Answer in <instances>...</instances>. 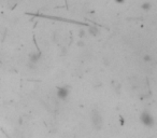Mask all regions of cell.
<instances>
[{"mask_svg":"<svg viewBox=\"0 0 157 138\" xmlns=\"http://www.w3.org/2000/svg\"><path fill=\"white\" fill-rule=\"evenodd\" d=\"M139 119H140V122H141L144 126H146V127H153V126L155 125V119H154V117L152 115V113L148 112V111L141 112Z\"/></svg>","mask_w":157,"mask_h":138,"instance_id":"cell-1","label":"cell"},{"mask_svg":"<svg viewBox=\"0 0 157 138\" xmlns=\"http://www.w3.org/2000/svg\"><path fill=\"white\" fill-rule=\"evenodd\" d=\"M56 96L59 100H66L70 96V88L68 85H63V86H57L56 88Z\"/></svg>","mask_w":157,"mask_h":138,"instance_id":"cell-2","label":"cell"},{"mask_svg":"<svg viewBox=\"0 0 157 138\" xmlns=\"http://www.w3.org/2000/svg\"><path fill=\"white\" fill-rule=\"evenodd\" d=\"M92 121L95 129H100L103 125V119H102L101 115L99 113V111H94V113L92 115Z\"/></svg>","mask_w":157,"mask_h":138,"instance_id":"cell-3","label":"cell"},{"mask_svg":"<svg viewBox=\"0 0 157 138\" xmlns=\"http://www.w3.org/2000/svg\"><path fill=\"white\" fill-rule=\"evenodd\" d=\"M40 57H41V52H33L31 54H29V62L28 63L30 65L36 66L39 60H40Z\"/></svg>","mask_w":157,"mask_h":138,"instance_id":"cell-4","label":"cell"},{"mask_svg":"<svg viewBox=\"0 0 157 138\" xmlns=\"http://www.w3.org/2000/svg\"><path fill=\"white\" fill-rule=\"evenodd\" d=\"M153 8V5L151 1H143L141 5H140V9L144 11V12H148L150 10Z\"/></svg>","mask_w":157,"mask_h":138,"instance_id":"cell-5","label":"cell"},{"mask_svg":"<svg viewBox=\"0 0 157 138\" xmlns=\"http://www.w3.org/2000/svg\"><path fill=\"white\" fill-rule=\"evenodd\" d=\"M88 33L92 36V37H97L100 35V31H99V29L97 27H95V26H89L88 27Z\"/></svg>","mask_w":157,"mask_h":138,"instance_id":"cell-6","label":"cell"},{"mask_svg":"<svg viewBox=\"0 0 157 138\" xmlns=\"http://www.w3.org/2000/svg\"><path fill=\"white\" fill-rule=\"evenodd\" d=\"M143 60L145 62V63H151V62L153 60V58L150 54H145V55L143 56Z\"/></svg>","mask_w":157,"mask_h":138,"instance_id":"cell-7","label":"cell"},{"mask_svg":"<svg viewBox=\"0 0 157 138\" xmlns=\"http://www.w3.org/2000/svg\"><path fill=\"white\" fill-rule=\"evenodd\" d=\"M85 33H86V30H85V29H80V30H78V37L83 38L84 36H85Z\"/></svg>","mask_w":157,"mask_h":138,"instance_id":"cell-8","label":"cell"},{"mask_svg":"<svg viewBox=\"0 0 157 138\" xmlns=\"http://www.w3.org/2000/svg\"><path fill=\"white\" fill-rule=\"evenodd\" d=\"M114 2L117 3V5H123L125 2V0H114Z\"/></svg>","mask_w":157,"mask_h":138,"instance_id":"cell-9","label":"cell"},{"mask_svg":"<svg viewBox=\"0 0 157 138\" xmlns=\"http://www.w3.org/2000/svg\"><path fill=\"white\" fill-rule=\"evenodd\" d=\"M78 46H84V42L83 41H78Z\"/></svg>","mask_w":157,"mask_h":138,"instance_id":"cell-10","label":"cell"}]
</instances>
